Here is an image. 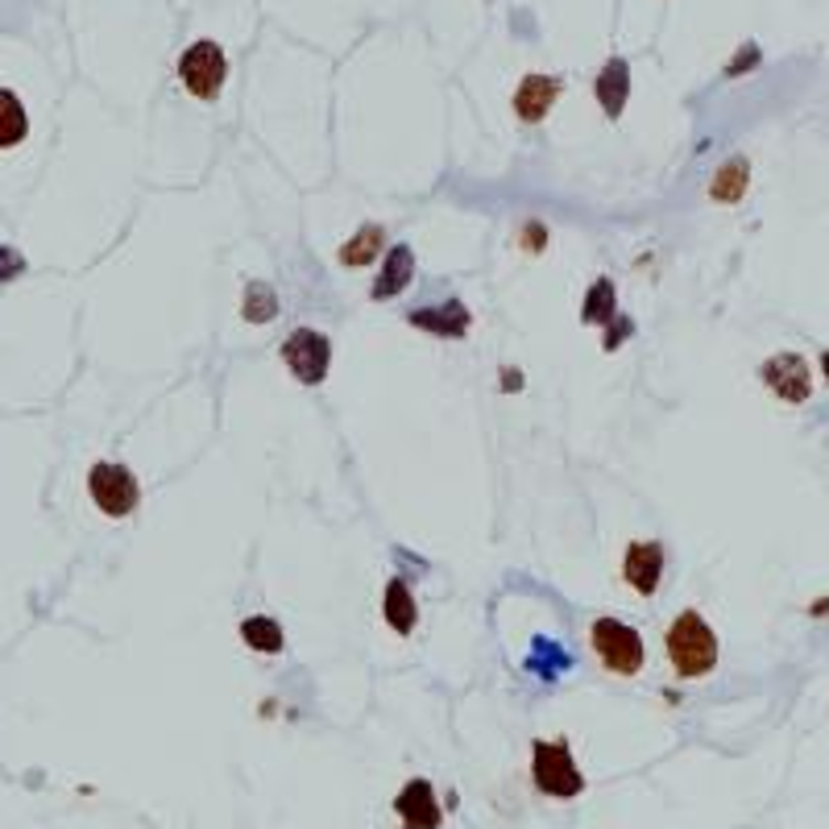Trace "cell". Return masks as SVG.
Wrapping results in <instances>:
<instances>
[{
    "label": "cell",
    "instance_id": "cell-1",
    "mask_svg": "<svg viewBox=\"0 0 829 829\" xmlns=\"http://www.w3.org/2000/svg\"><path fill=\"white\" fill-rule=\"evenodd\" d=\"M668 659H672V668L685 680H697V676L713 672V664H718V639H713V631H709L706 622H701V614H680V618L668 626Z\"/></svg>",
    "mask_w": 829,
    "mask_h": 829
},
{
    "label": "cell",
    "instance_id": "cell-22",
    "mask_svg": "<svg viewBox=\"0 0 829 829\" xmlns=\"http://www.w3.org/2000/svg\"><path fill=\"white\" fill-rule=\"evenodd\" d=\"M13 274H21V258L13 249H0V282H9Z\"/></svg>",
    "mask_w": 829,
    "mask_h": 829
},
{
    "label": "cell",
    "instance_id": "cell-9",
    "mask_svg": "<svg viewBox=\"0 0 829 829\" xmlns=\"http://www.w3.org/2000/svg\"><path fill=\"white\" fill-rule=\"evenodd\" d=\"M626 581L635 593H656L659 577H664V548L659 543H631L626 552Z\"/></svg>",
    "mask_w": 829,
    "mask_h": 829
},
{
    "label": "cell",
    "instance_id": "cell-3",
    "mask_svg": "<svg viewBox=\"0 0 829 829\" xmlns=\"http://www.w3.org/2000/svg\"><path fill=\"white\" fill-rule=\"evenodd\" d=\"M531 776L548 796H560L569 800L585 788V776L581 767L572 763V751L564 743H536V760H531Z\"/></svg>",
    "mask_w": 829,
    "mask_h": 829
},
{
    "label": "cell",
    "instance_id": "cell-10",
    "mask_svg": "<svg viewBox=\"0 0 829 829\" xmlns=\"http://www.w3.org/2000/svg\"><path fill=\"white\" fill-rule=\"evenodd\" d=\"M556 96H560V79H552V75H527L515 91V112L523 121H543L548 108L556 104Z\"/></svg>",
    "mask_w": 829,
    "mask_h": 829
},
{
    "label": "cell",
    "instance_id": "cell-26",
    "mask_svg": "<svg viewBox=\"0 0 829 829\" xmlns=\"http://www.w3.org/2000/svg\"><path fill=\"white\" fill-rule=\"evenodd\" d=\"M821 374H826V381H829V348L821 353Z\"/></svg>",
    "mask_w": 829,
    "mask_h": 829
},
{
    "label": "cell",
    "instance_id": "cell-20",
    "mask_svg": "<svg viewBox=\"0 0 829 829\" xmlns=\"http://www.w3.org/2000/svg\"><path fill=\"white\" fill-rule=\"evenodd\" d=\"M274 311H278L274 291L266 282H249V291H245V320L266 324V320H274Z\"/></svg>",
    "mask_w": 829,
    "mask_h": 829
},
{
    "label": "cell",
    "instance_id": "cell-5",
    "mask_svg": "<svg viewBox=\"0 0 829 829\" xmlns=\"http://www.w3.org/2000/svg\"><path fill=\"white\" fill-rule=\"evenodd\" d=\"M282 357H287V365H291V374L303 386H320L324 381V374H329V362H332V348H329V336L315 329H299L287 336V345H282Z\"/></svg>",
    "mask_w": 829,
    "mask_h": 829
},
{
    "label": "cell",
    "instance_id": "cell-16",
    "mask_svg": "<svg viewBox=\"0 0 829 829\" xmlns=\"http://www.w3.org/2000/svg\"><path fill=\"white\" fill-rule=\"evenodd\" d=\"M386 622L395 626L398 635H407L415 626V597L411 589H407V581H390L386 585Z\"/></svg>",
    "mask_w": 829,
    "mask_h": 829
},
{
    "label": "cell",
    "instance_id": "cell-6",
    "mask_svg": "<svg viewBox=\"0 0 829 829\" xmlns=\"http://www.w3.org/2000/svg\"><path fill=\"white\" fill-rule=\"evenodd\" d=\"M87 489L104 515L112 518H125L138 506V482L125 465H96L87 473Z\"/></svg>",
    "mask_w": 829,
    "mask_h": 829
},
{
    "label": "cell",
    "instance_id": "cell-13",
    "mask_svg": "<svg viewBox=\"0 0 829 829\" xmlns=\"http://www.w3.org/2000/svg\"><path fill=\"white\" fill-rule=\"evenodd\" d=\"M411 274H415V254L407 245H395L386 266H381V278L374 282V299H395V294H402V287L411 282Z\"/></svg>",
    "mask_w": 829,
    "mask_h": 829
},
{
    "label": "cell",
    "instance_id": "cell-19",
    "mask_svg": "<svg viewBox=\"0 0 829 829\" xmlns=\"http://www.w3.org/2000/svg\"><path fill=\"white\" fill-rule=\"evenodd\" d=\"M618 299H614V282H605V278H597L593 282V291H589L585 308H581V315H585L589 324H610L614 315H618Z\"/></svg>",
    "mask_w": 829,
    "mask_h": 829
},
{
    "label": "cell",
    "instance_id": "cell-23",
    "mask_svg": "<svg viewBox=\"0 0 829 829\" xmlns=\"http://www.w3.org/2000/svg\"><path fill=\"white\" fill-rule=\"evenodd\" d=\"M626 336H631V324H626V320H618V329H614V324H610V332H605V348H610V353H614V348H618L622 341H626Z\"/></svg>",
    "mask_w": 829,
    "mask_h": 829
},
{
    "label": "cell",
    "instance_id": "cell-4",
    "mask_svg": "<svg viewBox=\"0 0 829 829\" xmlns=\"http://www.w3.org/2000/svg\"><path fill=\"white\" fill-rule=\"evenodd\" d=\"M225 51L216 46V42H195L183 58H179V75H183V84H187L191 96H200V100H216L220 96V84H225Z\"/></svg>",
    "mask_w": 829,
    "mask_h": 829
},
{
    "label": "cell",
    "instance_id": "cell-12",
    "mask_svg": "<svg viewBox=\"0 0 829 829\" xmlns=\"http://www.w3.org/2000/svg\"><path fill=\"white\" fill-rule=\"evenodd\" d=\"M626 91H631V67L622 58H610L597 75V100H602L605 117H618L626 108Z\"/></svg>",
    "mask_w": 829,
    "mask_h": 829
},
{
    "label": "cell",
    "instance_id": "cell-17",
    "mask_svg": "<svg viewBox=\"0 0 829 829\" xmlns=\"http://www.w3.org/2000/svg\"><path fill=\"white\" fill-rule=\"evenodd\" d=\"M241 639L249 643L254 652H266V656H274V652H282V626H278L274 618L258 614V618H245L241 622Z\"/></svg>",
    "mask_w": 829,
    "mask_h": 829
},
{
    "label": "cell",
    "instance_id": "cell-15",
    "mask_svg": "<svg viewBox=\"0 0 829 829\" xmlns=\"http://www.w3.org/2000/svg\"><path fill=\"white\" fill-rule=\"evenodd\" d=\"M746 179H751V166H746V158H730L722 171H718V179H713V200H722V204H734V200H743L746 195Z\"/></svg>",
    "mask_w": 829,
    "mask_h": 829
},
{
    "label": "cell",
    "instance_id": "cell-21",
    "mask_svg": "<svg viewBox=\"0 0 829 829\" xmlns=\"http://www.w3.org/2000/svg\"><path fill=\"white\" fill-rule=\"evenodd\" d=\"M531 668H536V672H543L548 680H556V676L569 668V656L560 652V643H536V656H531Z\"/></svg>",
    "mask_w": 829,
    "mask_h": 829
},
{
    "label": "cell",
    "instance_id": "cell-7",
    "mask_svg": "<svg viewBox=\"0 0 829 829\" xmlns=\"http://www.w3.org/2000/svg\"><path fill=\"white\" fill-rule=\"evenodd\" d=\"M763 381H767V390L779 395L784 402H805L812 390L809 365H805V357H796V353L772 357V362L763 365Z\"/></svg>",
    "mask_w": 829,
    "mask_h": 829
},
{
    "label": "cell",
    "instance_id": "cell-8",
    "mask_svg": "<svg viewBox=\"0 0 829 829\" xmlns=\"http://www.w3.org/2000/svg\"><path fill=\"white\" fill-rule=\"evenodd\" d=\"M395 812L407 821V829H435L444 821V809L435 805V793L428 779H411V784L395 796Z\"/></svg>",
    "mask_w": 829,
    "mask_h": 829
},
{
    "label": "cell",
    "instance_id": "cell-25",
    "mask_svg": "<svg viewBox=\"0 0 829 829\" xmlns=\"http://www.w3.org/2000/svg\"><path fill=\"white\" fill-rule=\"evenodd\" d=\"M502 386H506V390H518L523 378H518V374H502Z\"/></svg>",
    "mask_w": 829,
    "mask_h": 829
},
{
    "label": "cell",
    "instance_id": "cell-14",
    "mask_svg": "<svg viewBox=\"0 0 829 829\" xmlns=\"http://www.w3.org/2000/svg\"><path fill=\"white\" fill-rule=\"evenodd\" d=\"M25 133H30L25 108H21V100L13 96V91L0 87V150H9V146L25 141Z\"/></svg>",
    "mask_w": 829,
    "mask_h": 829
},
{
    "label": "cell",
    "instance_id": "cell-2",
    "mask_svg": "<svg viewBox=\"0 0 829 829\" xmlns=\"http://www.w3.org/2000/svg\"><path fill=\"white\" fill-rule=\"evenodd\" d=\"M593 647L610 672L635 676L643 668V639L635 626H626L618 618H597L593 622Z\"/></svg>",
    "mask_w": 829,
    "mask_h": 829
},
{
    "label": "cell",
    "instance_id": "cell-24",
    "mask_svg": "<svg viewBox=\"0 0 829 829\" xmlns=\"http://www.w3.org/2000/svg\"><path fill=\"white\" fill-rule=\"evenodd\" d=\"M755 63H760V51H755V46H743V54L730 63V75H739L743 67H755Z\"/></svg>",
    "mask_w": 829,
    "mask_h": 829
},
{
    "label": "cell",
    "instance_id": "cell-18",
    "mask_svg": "<svg viewBox=\"0 0 829 829\" xmlns=\"http://www.w3.org/2000/svg\"><path fill=\"white\" fill-rule=\"evenodd\" d=\"M381 245H386V233H381L378 225H365L362 233L341 249V261H345V266H365V261L378 258Z\"/></svg>",
    "mask_w": 829,
    "mask_h": 829
},
{
    "label": "cell",
    "instance_id": "cell-11",
    "mask_svg": "<svg viewBox=\"0 0 829 829\" xmlns=\"http://www.w3.org/2000/svg\"><path fill=\"white\" fill-rule=\"evenodd\" d=\"M415 329H428L435 336H465L469 332V308L465 303H440V308H419L407 315Z\"/></svg>",
    "mask_w": 829,
    "mask_h": 829
}]
</instances>
